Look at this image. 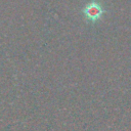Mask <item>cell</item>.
<instances>
[{
  "label": "cell",
  "instance_id": "obj_1",
  "mask_svg": "<svg viewBox=\"0 0 131 131\" xmlns=\"http://www.w3.org/2000/svg\"><path fill=\"white\" fill-rule=\"evenodd\" d=\"M104 12H105V9L103 8L99 0H91L82 9V13L85 19L92 24H95L98 20H100Z\"/></svg>",
  "mask_w": 131,
  "mask_h": 131
}]
</instances>
